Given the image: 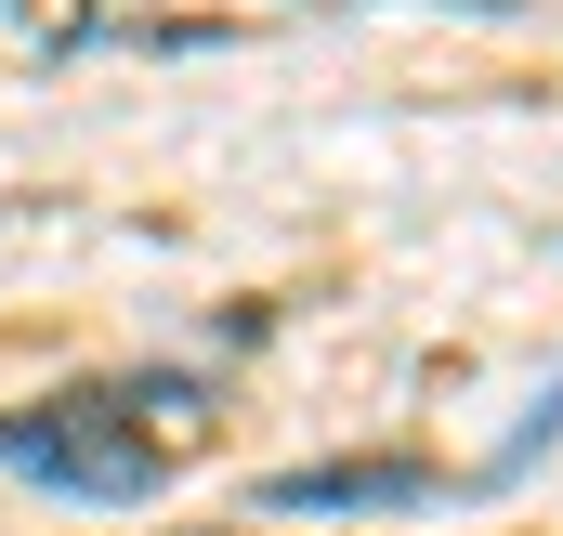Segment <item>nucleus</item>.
Wrapping results in <instances>:
<instances>
[{
	"instance_id": "nucleus-1",
	"label": "nucleus",
	"mask_w": 563,
	"mask_h": 536,
	"mask_svg": "<svg viewBox=\"0 0 563 536\" xmlns=\"http://www.w3.org/2000/svg\"><path fill=\"white\" fill-rule=\"evenodd\" d=\"M106 418H119V393L26 405V418H0V458L40 471V484H66V498H157V445L106 432Z\"/></svg>"
},
{
	"instance_id": "nucleus-2",
	"label": "nucleus",
	"mask_w": 563,
	"mask_h": 536,
	"mask_svg": "<svg viewBox=\"0 0 563 536\" xmlns=\"http://www.w3.org/2000/svg\"><path fill=\"white\" fill-rule=\"evenodd\" d=\"M420 484H432L420 458H341V471H288L263 511H301L314 524V511H380V498H420Z\"/></svg>"
}]
</instances>
